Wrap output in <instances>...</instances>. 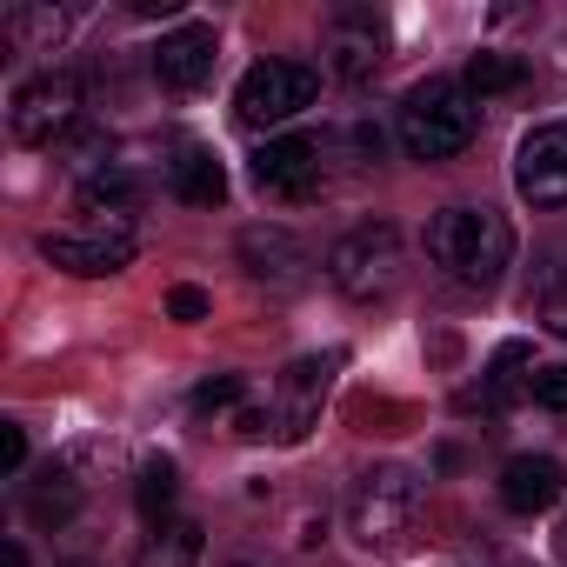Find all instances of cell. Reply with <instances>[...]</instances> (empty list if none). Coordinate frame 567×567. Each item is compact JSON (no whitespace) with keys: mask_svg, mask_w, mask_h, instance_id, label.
<instances>
[{"mask_svg":"<svg viewBox=\"0 0 567 567\" xmlns=\"http://www.w3.org/2000/svg\"><path fill=\"white\" fill-rule=\"evenodd\" d=\"M427 260L447 267L461 288H494L514 260V227L494 207H441L427 220Z\"/></svg>","mask_w":567,"mask_h":567,"instance_id":"1","label":"cell"},{"mask_svg":"<svg viewBox=\"0 0 567 567\" xmlns=\"http://www.w3.org/2000/svg\"><path fill=\"white\" fill-rule=\"evenodd\" d=\"M474 127H481V114H474V101H467V87H461V81H421V87H408L401 121H394L401 147H408L414 161H427V167H434V161L467 154Z\"/></svg>","mask_w":567,"mask_h":567,"instance_id":"2","label":"cell"},{"mask_svg":"<svg viewBox=\"0 0 567 567\" xmlns=\"http://www.w3.org/2000/svg\"><path fill=\"white\" fill-rule=\"evenodd\" d=\"M414 520H421V481H414L408 467H368V474L354 481V494H348V527H354V540H361L368 554L401 547V540L414 534Z\"/></svg>","mask_w":567,"mask_h":567,"instance_id":"3","label":"cell"},{"mask_svg":"<svg viewBox=\"0 0 567 567\" xmlns=\"http://www.w3.org/2000/svg\"><path fill=\"white\" fill-rule=\"evenodd\" d=\"M315 94H321V74H315L308 61H260V68H247L240 87H234V121L254 127V134L288 127L295 114L315 107Z\"/></svg>","mask_w":567,"mask_h":567,"instance_id":"4","label":"cell"},{"mask_svg":"<svg viewBox=\"0 0 567 567\" xmlns=\"http://www.w3.org/2000/svg\"><path fill=\"white\" fill-rule=\"evenodd\" d=\"M328 280H334L348 301L388 295L394 280H401V227L394 220H368V227L341 234L334 254H328Z\"/></svg>","mask_w":567,"mask_h":567,"instance_id":"5","label":"cell"},{"mask_svg":"<svg viewBox=\"0 0 567 567\" xmlns=\"http://www.w3.org/2000/svg\"><path fill=\"white\" fill-rule=\"evenodd\" d=\"M8 127H14L21 147H54V141H68V134L81 127V81H74L68 68L34 74V81L14 94V107H8Z\"/></svg>","mask_w":567,"mask_h":567,"instance_id":"6","label":"cell"},{"mask_svg":"<svg viewBox=\"0 0 567 567\" xmlns=\"http://www.w3.org/2000/svg\"><path fill=\"white\" fill-rule=\"evenodd\" d=\"M328 181V147L315 134H274L260 154H254V187L260 194H280V200H308L321 194Z\"/></svg>","mask_w":567,"mask_h":567,"instance_id":"7","label":"cell"},{"mask_svg":"<svg viewBox=\"0 0 567 567\" xmlns=\"http://www.w3.org/2000/svg\"><path fill=\"white\" fill-rule=\"evenodd\" d=\"M514 187L534 207H567V127H534L514 147Z\"/></svg>","mask_w":567,"mask_h":567,"instance_id":"8","label":"cell"},{"mask_svg":"<svg viewBox=\"0 0 567 567\" xmlns=\"http://www.w3.org/2000/svg\"><path fill=\"white\" fill-rule=\"evenodd\" d=\"M41 254L68 274H121L134 260V227H81V234H41Z\"/></svg>","mask_w":567,"mask_h":567,"instance_id":"9","label":"cell"},{"mask_svg":"<svg viewBox=\"0 0 567 567\" xmlns=\"http://www.w3.org/2000/svg\"><path fill=\"white\" fill-rule=\"evenodd\" d=\"M381 48H388L381 21H374V14H361V8L334 14V21H328V34H321V61H328V74H334V81H368V74L381 68Z\"/></svg>","mask_w":567,"mask_h":567,"instance_id":"10","label":"cell"},{"mask_svg":"<svg viewBox=\"0 0 567 567\" xmlns=\"http://www.w3.org/2000/svg\"><path fill=\"white\" fill-rule=\"evenodd\" d=\"M214 61H220V41H214L207 21L174 28V34H161V48H154V74H161V87H174V94H194V87L214 74Z\"/></svg>","mask_w":567,"mask_h":567,"instance_id":"11","label":"cell"},{"mask_svg":"<svg viewBox=\"0 0 567 567\" xmlns=\"http://www.w3.org/2000/svg\"><path fill=\"white\" fill-rule=\"evenodd\" d=\"M560 487H567V467L554 454H514L501 467V507H514V514H547L560 501Z\"/></svg>","mask_w":567,"mask_h":567,"instance_id":"12","label":"cell"},{"mask_svg":"<svg viewBox=\"0 0 567 567\" xmlns=\"http://www.w3.org/2000/svg\"><path fill=\"white\" fill-rule=\"evenodd\" d=\"M134 207H141V181L127 167H101L81 181V214H94L87 227H127Z\"/></svg>","mask_w":567,"mask_h":567,"instance_id":"13","label":"cell"},{"mask_svg":"<svg viewBox=\"0 0 567 567\" xmlns=\"http://www.w3.org/2000/svg\"><path fill=\"white\" fill-rule=\"evenodd\" d=\"M167 174H174V194H181L187 207H220V200H227V167H220L207 147H181Z\"/></svg>","mask_w":567,"mask_h":567,"instance_id":"14","label":"cell"},{"mask_svg":"<svg viewBox=\"0 0 567 567\" xmlns=\"http://www.w3.org/2000/svg\"><path fill=\"white\" fill-rule=\"evenodd\" d=\"M328 374H334V354H328V361H295V368H288V408H280V434H288V441L315 421V408H321V394H328Z\"/></svg>","mask_w":567,"mask_h":567,"instance_id":"15","label":"cell"},{"mask_svg":"<svg viewBox=\"0 0 567 567\" xmlns=\"http://www.w3.org/2000/svg\"><path fill=\"white\" fill-rule=\"evenodd\" d=\"M134 567H200V520H161L147 540H141V554H134Z\"/></svg>","mask_w":567,"mask_h":567,"instance_id":"16","label":"cell"},{"mask_svg":"<svg viewBox=\"0 0 567 567\" xmlns=\"http://www.w3.org/2000/svg\"><path fill=\"white\" fill-rule=\"evenodd\" d=\"M174 494H181V467L167 461V454H154V461H141V481H134V507L161 527V520H174L167 507H174Z\"/></svg>","mask_w":567,"mask_h":567,"instance_id":"17","label":"cell"},{"mask_svg":"<svg viewBox=\"0 0 567 567\" xmlns=\"http://www.w3.org/2000/svg\"><path fill=\"white\" fill-rule=\"evenodd\" d=\"M81 494H87V481L74 474V461H61V467H48V481L28 494V514H34V520H68V514L81 507Z\"/></svg>","mask_w":567,"mask_h":567,"instance_id":"18","label":"cell"},{"mask_svg":"<svg viewBox=\"0 0 567 567\" xmlns=\"http://www.w3.org/2000/svg\"><path fill=\"white\" fill-rule=\"evenodd\" d=\"M527 81V68L514 61V54H474L467 61V87L474 94H507V87H520Z\"/></svg>","mask_w":567,"mask_h":567,"instance_id":"19","label":"cell"},{"mask_svg":"<svg viewBox=\"0 0 567 567\" xmlns=\"http://www.w3.org/2000/svg\"><path fill=\"white\" fill-rule=\"evenodd\" d=\"M534 374H527V348L520 341H507L501 354H494V368H487V401H507L514 388H527Z\"/></svg>","mask_w":567,"mask_h":567,"instance_id":"20","label":"cell"},{"mask_svg":"<svg viewBox=\"0 0 567 567\" xmlns=\"http://www.w3.org/2000/svg\"><path fill=\"white\" fill-rule=\"evenodd\" d=\"M240 394H247V381H240V374H214V381H200V388H194V414H234V408H240Z\"/></svg>","mask_w":567,"mask_h":567,"instance_id":"21","label":"cell"},{"mask_svg":"<svg viewBox=\"0 0 567 567\" xmlns=\"http://www.w3.org/2000/svg\"><path fill=\"white\" fill-rule=\"evenodd\" d=\"M527 394H534L540 408H554V414H567V361H554V368H534V381H527Z\"/></svg>","mask_w":567,"mask_h":567,"instance_id":"22","label":"cell"},{"mask_svg":"<svg viewBox=\"0 0 567 567\" xmlns=\"http://www.w3.org/2000/svg\"><path fill=\"white\" fill-rule=\"evenodd\" d=\"M0 467H8V474L28 467V434H21V421H0Z\"/></svg>","mask_w":567,"mask_h":567,"instance_id":"23","label":"cell"},{"mask_svg":"<svg viewBox=\"0 0 567 567\" xmlns=\"http://www.w3.org/2000/svg\"><path fill=\"white\" fill-rule=\"evenodd\" d=\"M207 308H214L207 288H174V295H167V315H174V321H207Z\"/></svg>","mask_w":567,"mask_h":567,"instance_id":"24","label":"cell"},{"mask_svg":"<svg viewBox=\"0 0 567 567\" xmlns=\"http://www.w3.org/2000/svg\"><path fill=\"white\" fill-rule=\"evenodd\" d=\"M540 321H547L554 334H567V274H560L554 288H547V301H540Z\"/></svg>","mask_w":567,"mask_h":567,"instance_id":"25","label":"cell"},{"mask_svg":"<svg viewBox=\"0 0 567 567\" xmlns=\"http://www.w3.org/2000/svg\"><path fill=\"white\" fill-rule=\"evenodd\" d=\"M127 8H134V14H161V21H167V14H181V0H127Z\"/></svg>","mask_w":567,"mask_h":567,"instance_id":"26","label":"cell"},{"mask_svg":"<svg viewBox=\"0 0 567 567\" xmlns=\"http://www.w3.org/2000/svg\"><path fill=\"white\" fill-rule=\"evenodd\" d=\"M0 567H28V547H21V540H8V547H0Z\"/></svg>","mask_w":567,"mask_h":567,"instance_id":"27","label":"cell"},{"mask_svg":"<svg viewBox=\"0 0 567 567\" xmlns=\"http://www.w3.org/2000/svg\"><path fill=\"white\" fill-rule=\"evenodd\" d=\"M61 567H94V560H61Z\"/></svg>","mask_w":567,"mask_h":567,"instance_id":"28","label":"cell"},{"mask_svg":"<svg viewBox=\"0 0 567 567\" xmlns=\"http://www.w3.org/2000/svg\"><path fill=\"white\" fill-rule=\"evenodd\" d=\"M560 540H567V534H560Z\"/></svg>","mask_w":567,"mask_h":567,"instance_id":"29","label":"cell"}]
</instances>
